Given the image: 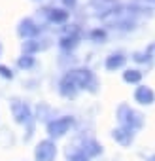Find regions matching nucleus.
<instances>
[{
	"instance_id": "f257e3e1",
	"label": "nucleus",
	"mask_w": 155,
	"mask_h": 161,
	"mask_svg": "<svg viewBox=\"0 0 155 161\" xmlns=\"http://www.w3.org/2000/svg\"><path fill=\"white\" fill-rule=\"evenodd\" d=\"M72 80H74V84L78 86V89L80 91H87V93H99L100 89V82H99V78L97 74L87 68V66H78V68H72L66 72Z\"/></svg>"
},
{
	"instance_id": "f03ea898",
	"label": "nucleus",
	"mask_w": 155,
	"mask_h": 161,
	"mask_svg": "<svg viewBox=\"0 0 155 161\" xmlns=\"http://www.w3.org/2000/svg\"><path fill=\"white\" fill-rule=\"evenodd\" d=\"M10 110H12V116H13L15 123H19V125H23V127H27V129H29V135H27V138H25V140H30L32 131H34V127H32L34 112H32L30 104H29V103H25V101L13 99V101L10 103Z\"/></svg>"
},
{
	"instance_id": "7ed1b4c3",
	"label": "nucleus",
	"mask_w": 155,
	"mask_h": 161,
	"mask_svg": "<svg viewBox=\"0 0 155 161\" xmlns=\"http://www.w3.org/2000/svg\"><path fill=\"white\" fill-rule=\"evenodd\" d=\"M115 116H117L119 125H125V127H129V129H132V131H140V129L144 127V116H142L138 110H134L132 106L125 104V103L117 106Z\"/></svg>"
},
{
	"instance_id": "20e7f679",
	"label": "nucleus",
	"mask_w": 155,
	"mask_h": 161,
	"mask_svg": "<svg viewBox=\"0 0 155 161\" xmlns=\"http://www.w3.org/2000/svg\"><path fill=\"white\" fill-rule=\"evenodd\" d=\"M76 119L74 116H59V118H51L47 123H45V131H47V136L57 140V138H62L70 133V129L74 127Z\"/></svg>"
},
{
	"instance_id": "39448f33",
	"label": "nucleus",
	"mask_w": 155,
	"mask_h": 161,
	"mask_svg": "<svg viewBox=\"0 0 155 161\" xmlns=\"http://www.w3.org/2000/svg\"><path fill=\"white\" fill-rule=\"evenodd\" d=\"M89 8L95 12L97 17L106 21L108 17L115 15L123 6H121L119 0H89Z\"/></svg>"
},
{
	"instance_id": "423d86ee",
	"label": "nucleus",
	"mask_w": 155,
	"mask_h": 161,
	"mask_svg": "<svg viewBox=\"0 0 155 161\" xmlns=\"http://www.w3.org/2000/svg\"><path fill=\"white\" fill-rule=\"evenodd\" d=\"M82 38H83L82 29L78 27V25H70V27L66 29V32L59 38V47H61L62 51H74L78 46H80Z\"/></svg>"
},
{
	"instance_id": "0eeeda50",
	"label": "nucleus",
	"mask_w": 155,
	"mask_h": 161,
	"mask_svg": "<svg viewBox=\"0 0 155 161\" xmlns=\"http://www.w3.org/2000/svg\"><path fill=\"white\" fill-rule=\"evenodd\" d=\"M40 34H42V23H38L34 17H23L17 23V36L21 40L38 38Z\"/></svg>"
},
{
	"instance_id": "6e6552de",
	"label": "nucleus",
	"mask_w": 155,
	"mask_h": 161,
	"mask_svg": "<svg viewBox=\"0 0 155 161\" xmlns=\"http://www.w3.org/2000/svg\"><path fill=\"white\" fill-rule=\"evenodd\" d=\"M57 159V144L53 138L40 140L34 148V161H55Z\"/></svg>"
},
{
	"instance_id": "1a4fd4ad",
	"label": "nucleus",
	"mask_w": 155,
	"mask_h": 161,
	"mask_svg": "<svg viewBox=\"0 0 155 161\" xmlns=\"http://www.w3.org/2000/svg\"><path fill=\"white\" fill-rule=\"evenodd\" d=\"M45 21L49 25H66V21L70 19V12L66 8H59V6H51L44 10Z\"/></svg>"
},
{
	"instance_id": "9d476101",
	"label": "nucleus",
	"mask_w": 155,
	"mask_h": 161,
	"mask_svg": "<svg viewBox=\"0 0 155 161\" xmlns=\"http://www.w3.org/2000/svg\"><path fill=\"white\" fill-rule=\"evenodd\" d=\"M134 136H136V131H132V129H129L125 125H119V127H115L112 131V138L115 140V144H119L123 148L131 146L134 142Z\"/></svg>"
},
{
	"instance_id": "9b49d317",
	"label": "nucleus",
	"mask_w": 155,
	"mask_h": 161,
	"mask_svg": "<svg viewBox=\"0 0 155 161\" xmlns=\"http://www.w3.org/2000/svg\"><path fill=\"white\" fill-rule=\"evenodd\" d=\"M57 91H59V95L64 97V99H76L78 93H80L78 86L74 84V80H72L68 74H64V76L59 80V87H57Z\"/></svg>"
},
{
	"instance_id": "f8f14e48",
	"label": "nucleus",
	"mask_w": 155,
	"mask_h": 161,
	"mask_svg": "<svg viewBox=\"0 0 155 161\" xmlns=\"http://www.w3.org/2000/svg\"><path fill=\"white\" fill-rule=\"evenodd\" d=\"M134 103H138L140 106H151L155 104V91L149 87V86H140L134 89Z\"/></svg>"
},
{
	"instance_id": "ddd939ff",
	"label": "nucleus",
	"mask_w": 155,
	"mask_h": 161,
	"mask_svg": "<svg viewBox=\"0 0 155 161\" xmlns=\"http://www.w3.org/2000/svg\"><path fill=\"white\" fill-rule=\"evenodd\" d=\"M125 63H127V55H125L123 51H114V53H110V55L106 57L104 68H106L108 72H115V70H121V68L125 66Z\"/></svg>"
},
{
	"instance_id": "4468645a",
	"label": "nucleus",
	"mask_w": 155,
	"mask_h": 161,
	"mask_svg": "<svg viewBox=\"0 0 155 161\" xmlns=\"http://www.w3.org/2000/svg\"><path fill=\"white\" fill-rule=\"evenodd\" d=\"M153 10H155V0H131L127 6V12L132 15H140V14L153 12Z\"/></svg>"
},
{
	"instance_id": "2eb2a0df",
	"label": "nucleus",
	"mask_w": 155,
	"mask_h": 161,
	"mask_svg": "<svg viewBox=\"0 0 155 161\" xmlns=\"http://www.w3.org/2000/svg\"><path fill=\"white\" fill-rule=\"evenodd\" d=\"M42 42H44V40H40V36H38V38H30V40H23V51H25V53L36 55L38 51L47 49L49 44H42Z\"/></svg>"
},
{
	"instance_id": "dca6fc26",
	"label": "nucleus",
	"mask_w": 155,
	"mask_h": 161,
	"mask_svg": "<svg viewBox=\"0 0 155 161\" xmlns=\"http://www.w3.org/2000/svg\"><path fill=\"white\" fill-rule=\"evenodd\" d=\"M80 150H82L87 157H97V155H100V153H102V146H100L95 138H85Z\"/></svg>"
},
{
	"instance_id": "f3484780",
	"label": "nucleus",
	"mask_w": 155,
	"mask_h": 161,
	"mask_svg": "<svg viewBox=\"0 0 155 161\" xmlns=\"http://www.w3.org/2000/svg\"><path fill=\"white\" fill-rule=\"evenodd\" d=\"M144 78V72L140 68H125L123 72V82L125 84H131V86H138Z\"/></svg>"
},
{
	"instance_id": "a211bd4d",
	"label": "nucleus",
	"mask_w": 155,
	"mask_h": 161,
	"mask_svg": "<svg viewBox=\"0 0 155 161\" xmlns=\"http://www.w3.org/2000/svg\"><path fill=\"white\" fill-rule=\"evenodd\" d=\"M17 66L21 68V70H32L34 66H36V57L32 55V53H21L19 57H17Z\"/></svg>"
},
{
	"instance_id": "6ab92c4d",
	"label": "nucleus",
	"mask_w": 155,
	"mask_h": 161,
	"mask_svg": "<svg viewBox=\"0 0 155 161\" xmlns=\"http://www.w3.org/2000/svg\"><path fill=\"white\" fill-rule=\"evenodd\" d=\"M87 38H89V42H93V44H104L106 38H108V32H106V29L97 27V29H91V31L87 32Z\"/></svg>"
},
{
	"instance_id": "aec40b11",
	"label": "nucleus",
	"mask_w": 155,
	"mask_h": 161,
	"mask_svg": "<svg viewBox=\"0 0 155 161\" xmlns=\"http://www.w3.org/2000/svg\"><path fill=\"white\" fill-rule=\"evenodd\" d=\"M131 59H132L136 64H146V66H149V64L153 63V57H151L146 49H142V51H134Z\"/></svg>"
},
{
	"instance_id": "412c9836",
	"label": "nucleus",
	"mask_w": 155,
	"mask_h": 161,
	"mask_svg": "<svg viewBox=\"0 0 155 161\" xmlns=\"http://www.w3.org/2000/svg\"><path fill=\"white\" fill-rule=\"evenodd\" d=\"M68 157H70V161H91V157H87L82 150H76V152L68 153Z\"/></svg>"
},
{
	"instance_id": "4be33fe9",
	"label": "nucleus",
	"mask_w": 155,
	"mask_h": 161,
	"mask_svg": "<svg viewBox=\"0 0 155 161\" xmlns=\"http://www.w3.org/2000/svg\"><path fill=\"white\" fill-rule=\"evenodd\" d=\"M13 70L6 64H0V78H4V80H13Z\"/></svg>"
},
{
	"instance_id": "5701e85b",
	"label": "nucleus",
	"mask_w": 155,
	"mask_h": 161,
	"mask_svg": "<svg viewBox=\"0 0 155 161\" xmlns=\"http://www.w3.org/2000/svg\"><path fill=\"white\" fill-rule=\"evenodd\" d=\"M61 2H62V6H64L66 10H72V8H76L78 0H61Z\"/></svg>"
},
{
	"instance_id": "b1692460",
	"label": "nucleus",
	"mask_w": 155,
	"mask_h": 161,
	"mask_svg": "<svg viewBox=\"0 0 155 161\" xmlns=\"http://www.w3.org/2000/svg\"><path fill=\"white\" fill-rule=\"evenodd\" d=\"M146 51H147V53H149V55H151V57L155 59V42H151V44H149V46L146 47Z\"/></svg>"
},
{
	"instance_id": "393cba45",
	"label": "nucleus",
	"mask_w": 155,
	"mask_h": 161,
	"mask_svg": "<svg viewBox=\"0 0 155 161\" xmlns=\"http://www.w3.org/2000/svg\"><path fill=\"white\" fill-rule=\"evenodd\" d=\"M147 161H155V153H153V155H149V157H147Z\"/></svg>"
},
{
	"instance_id": "a878e982",
	"label": "nucleus",
	"mask_w": 155,
	"mask_h": 161,
	"mask_svg": "<svg viewBox=\"0 0 155 161\" xmlns=\"http://www.w3.org/2000/svg\"><path fill=\"white\" fill-rule=\"evenodd\" d=\"M0 57H2V44H0Z\"/></svg>"
},
{
	"instance_id": "bb28decb",
	"label": "nucleus",
	"mask_w": 155,
	"mask_h": 161,
	"mask_svg": "<svg viewBox=\"0 0 155 161\" xmlns=\"http://www.w3.org/2000/svg\"><path fill=\"white\" fill-rule=\"evenodd\" d=\"M34 2H44V0H34Z\"/></svg>"
}]
</instances>
